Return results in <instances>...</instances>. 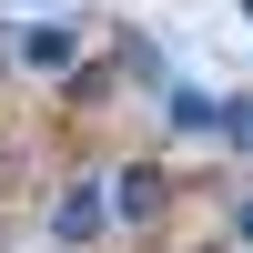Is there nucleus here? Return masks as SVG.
<instances>
[{
    "instance_id": "3",
    "label": "nucleus",
    "mask_w": 253,
    "mask_h": 253,
    "mask_svg": "<svg viewBox=\"0 0 253 253\" xmlns=\"http://www.w3.org/2000/svg\"><path fill=\"white\" fill-rule=\"evenodd\" d=\"M10 61H20V71L71 81V71H81V31H71V20H31V31H10Z\"/></svg>"
},
{
    "instance_id": "1",
    "label": "nucleus",
    "mask_w": 253,
    "mask_h": 253,
    "mask_svg": "<svg viewBox=\"0 0 253 253\" xmlns=\"http://www.w3.org/2000/svg\"><path fill=\"white\" fill-rule=\"evenodd\" d=\"M101 233H112V193H101V172H71L51 203V253H91Z\"/></svg>"
},
{
    "instance_id": "6",
    "label": "nucleus",
    "mask_w": 253,
    "mask_h": 253,
    "mask_svg": "<svg viewBox=\"0 0 253 253\" xmlns=\"http://www.w3.org/2000/svg\"><path fill=\"white\" fill-rule=\"evenodd\" d=\"M193 253H233V243H193Z\"/></svg>"
},
{
    "instance_id": "4",
    "label": "nucleus",
    "mask_w": 253,
    "mask_h": 253,
    "mask_svg": "<svg viewBox=\"0 0 253 253\" xmlns=\"http://www.w3.org/2000/svg\"><path fill=\"white\" fill-rule=\"evenodd\" d=\"M162 122H172V132H213V122H223V101L203 91V81H162Z\"/></svg>"
},
{
    "instance_id": "5",
    "label": "nucleus",
    "mask_w": 253,
    "mask_h": 253,
    "mask_svg": "<svg viewBox=\"0 0 253 253\" xmlns=\"http://www.w3.org/2000/svg\"><path fill=\"white\" fill-rule=\"evenodd\" d=\"M233 253H253V193H233Z\"/></svg>"
},
{
    "instance_id": "2",
    "label": "nucleus",
    "mask_w": 253,
    "mask_h": 253,
    "mask_svg": "<svg viewBox=\"0 0 253 253\" xmlns=\"http://www.w3.org/2000/svg\"><path fill=\"white\" fill-rule=\"evenodd\" d=\"M101 193H112V223H162L172 213V172H162V162H112Z\"/></svg>"
}]
</instances>
